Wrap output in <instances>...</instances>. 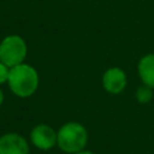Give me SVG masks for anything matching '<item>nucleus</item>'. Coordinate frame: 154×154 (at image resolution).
<instances>
[{
    "label": "nucleus",
    "instance_id": "2",
    "mask_svg": "<svg viewBox=\"0 0 154 154\" xmlns=\"http://www.w3.org/2000/svg\"><path fill=\"white\" fill-rule=\"evenodd\" d=\"M87 143L88 131L77 122L65 123L57 131V146L64 153L73 154L81 152L85 148Z\"/></svg>",
    "mask_w": 154,
    "mask_h": 154
},
{
    "label": "nucleus",
    "instance_id": "6",
    "mask_svg": "<svg viewBox=\"0 0 154 154\" xmlns=\"http://www.w3.org/2000/svg\"><path fill=\"white\" fill-rule=\"evenodd\" d=\"M0 154H29V144L19 134L8 132L0 136Z\"/></svg>",
    "mask_w": 154,
    "mask_h": 154
},
{
    "label": "nucleus",
    "instance_id": "11",
    "mask_svg": "<svg viewBox=\"0 0 154 154\" xmlns=\"http://www.w3.org/2000/svg\"><path fill=\"white\" fill-rule=\"evenodd\" d=\"M4 99H5V96H4V93H2V90L0 89V106L4 103Z\"/></svg>",
    "mask_w": 154,
    "mask_h": 154
},
{
    "label": "nucleus",
    "instance_id": "5",
    "mask_svg": "<svg viewBox=\"0 0 154 154\" xmlns=\"http://www.w3.org/2000/svg\"><path fill=\"white\" fill-rule=\"evenodd\" d=\"M126 73L120 67H109L102 75V87L109 94H120L126 87Z\"/></svg>",
    "mask_w": 154,
    "mask_h": 154
},
{
    "label": "nucleus",
    "instance_id": "9",
    "mask_svg": "<svg viewBox=\"0 0 154 154\" xmlns=\"http://www.w3.org/2000/svg\"><path fill=\"white\" fill-rule=\"evenodd\" d=\"M10 75V67L0 61V84H4L7 82Z\"/></svg>",
    "mask_w": 154,
    "mask_h": 154
},
{
    "label": "nucleus",
    "instance_id": "1",
    "mask_svg": "<svg viewBox=\"0 0 154 154\" xmlns=\"http://www.w3.org/2000/svg\"><path fill=\"white\" fill-rule=\"evenodd\" d=\"M38 83V73L31 65L22 63L10 69L7 84L11 91L18 97L31 96L37 90Z\"/></svg>",
    "mask_w": 154,
    "mask_h": 154
},
{
    "label": "nucleus",
    "instance_id": "10",
    "mask_svg": "<svg viewBox=\"0 0 154 154\" xmlns=\"http://www.w3.org/2000/svg\"><path fill=\"white\" fill-rule=\"evenodd\" d=\"M73 154H94L93 152H90V150H81V152H77V153H73Z\"/></svg>",
    "mask_w": 154,
    "mask_h": 154
},
{
    "label": "nucleus",
    "instance_id": "4",
    "mask_svg": "<svg viewBox=\"0 0 154 154\" xmlns=\"http://www.w3.org/2000/svg\"><path fill=\"white\" fill-rule=\"evenodd\" d=\"M31 143L41 150H49L57 144V132L47 124H40L30 131Z\"/></svg>",
    "mask_w": 154,
    "mask_h": 154
},
{
    "label": "nucleus",
    "instance_id": "7",
    "mask_svg": "<svg viewBox=\"0 0 154 154\" xmlns=\"http://www.w3.org/2000/svg\"><path fill=\"white\" fill-rule=\"evenodd\" d=\"M137 71L142 83L154 89V53L146 54L140 59Z\"/></svg>",
    "mask_w": 154,
    "mask_h": 154
},
{
    "label": "nucleus",
    "instance_id": "3",
    "mask_svg": "<svg viewBox=\"0 0 154 154\" xmlns=\"http://www.w3.org/2000/svg\"><path fill=\"white\" fill-rule=\"evenodd\" d=\"M26 53V43L19 35H8L0 42V61L10 69L24 63Z\"/></svg>",
    "mask_w": 154,
    "mask_h": 154
},
{
    "label": "nucleus",
    "instance_id": "8",
    "mask_svg": "<svg viewBox=\"0 0 154 154\" xmlns=\"http://www.w3.org/2000/svg\"><path fill=\"white\" fill-rule=\"evenodd\" d=\"M135 95H136V100L140 103H148L153 99V89L143 84L136 90Z\"/></svg>",
    "mask_w": 154,
    "mask_h": 154
}]
</instances>
